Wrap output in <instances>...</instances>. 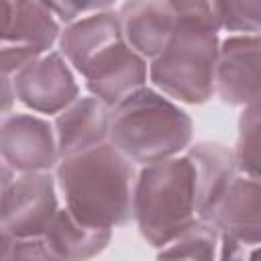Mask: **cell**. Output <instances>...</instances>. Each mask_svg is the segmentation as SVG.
I'll return each instance as SVG.
<instances>
[{"instance_id": "14", "label": "cell", "mask_w": 261, "mask_h": 261, "mask_svg": "<svg viewBox=\"0 0 261 261\" xmlns=\"http://www.w3.org/2000/svg\"><path fill=\"white\" fill-rule=\"evenodd\" d=\"M194 167L198 218L208 220L224 190L239 173L234 149L218 141H198L186 149Z\"/></svg>"}, {"instance_id": "18", "label": "cell", "mask_w": 261, "mask_h": 261, "mask_svg": "<svg viewBox=\"0 0 261 261\" xmlns=\"http://www.w3.org/2000/svg\"><path fill=\"white\" fill-rule=\"evenodd\" d=\"M173 14L175 24L204 29V31H222V16L218 0H167Z\"/></svg>"}, {"instance_id": "15", "label": "cell", "mask_w": 261, "mask_h": 261, "mask_svg": "<svg viewBox=\"0 0 261 261\" xmlns=\"http://www.w3.org/2000/svg\"><path fill=\"white\" fill-rule=\"evenodd\" d=\"M112 230L86 224L63 206L49 226L45 241L55 259H92L110 245Z\"/></svg>"}, {"instance_id": "21", "label": "cell", "mask_w": 261, "mask_h": 261, "mask_svg": "<svg viewBox=\"0 0 261 261\" xmlns=\"http://www.w3.org/2000/svg\"><path fill=\"white\" fill-rule=\"evenodd\" d=\"M49 4L55 10V14L59 16V20L63 24H67L86 14L110 10V8H114L116 0H49Z\"/></svg>"}, {"instance_id": "20", "label": "cell", "mask_w": 261, "mask_h": 261, "mask_svg": "<svg viewBox=\"0 0 261 261\" xmlns=\"http://www.w3.org/2000/svg\"><path fill=\"white\" fill-rule=\"evenodd\" d=\"M0 259H55L45 237H12L0 232Z\"/></svg>"}, {"instance_id": "22", "label": "cell", "mask_w": 261, "mask_h": 261, "mask_svg": "<svg viewBox=\"0 0 261 261\" xmlns=\"http://www.w3.org/2000/svg\"><path fill=\"white\" fill-rule=\"evenodd\" d=\"M2 98H4L2 100V116H4V114H10L12 112V104L18 102L12 75H4L2 73Z\"/></svg>"}, {"instance_id": "7", "label": "cell", "mask_w": 261, "mask_h": 261, "mask_svg": "<svg viewBox=\"0 0 261 261\" xmlns=\"http://www.w3.org/2000/svg\"><path fill=\"white\" fill-rule=\"evenodd\" d=\"M57 192L55 171L18 173L8 188L0 190V232L18 239L45 237L59 212Z\"/></svg>"}, {"instance_id": "4", "label": "cell", "mask_w": 261, "mask_h": 261, "mask_svg": "<svg viewBox=\"0 0 261 261\" xmlns=\"http://www.w3.org/2000/svg\"><path fill=\"white\" fill-rule=\"evenodd\" d=\"M196 218L194 167L186 153L139 167L133 192V222L147 245L165 247Z\"/></svg>"}, {"instance_id": "9", "label": "cell", "mask_w": 261, "mask_h": 261, "mask_svg": "<svg viewBox=\"0 0 261 261\" xmlns=\"http://www.w3.org/2000/svg\"><path fill=\"white\" fill-rule=\"evenodd\" d=\"M0 157L16 173L55 171L61 155L55 124L31 112H10L0 122Z\"/></svg>"}, {"instance_id": "11", "label": "cell", "mask_w": 261, "mask_h": 261, "mask_svg": "<svg viewBox=\"0 0 261 261\" xmlns=\"http://www.w3.org/2000/svg\"><path fill=\"white\" fill-rule=\"evenodd\" d=\"M220 234L249 249L261 243V179L237 173L208 218Z\"/></svg>"}, {"instance_id": "1", "label": "cell", "mask_w": 261, "mask_h": 261, "mask_svg": "<svg viewBox=\"0 0 261 261\" xmlns=\"http://www.w3.org/2000/svg\"><path fill=\"white\" fill-rule=\"evenodd\" d=\"M59 51L86 82V90L110 108L147 86L149 61L124 39L118 10L86 14L63 24Z\"/></svg>"}, {"instance_id": "3", "label": "cell", "mask_w": 261, "mask_h": 261, "mask_svg": "<svg viewBox=\"0 0 261 261\" xmlns=\"http://www.w3.org/2000/svg\"><path fill=\"white\" fill-rule=\"evenodd\" d=\"M194 120L175 100L143 86L112 106L110 143L135 165H149L186 153Z\"/></svg>"}, {"instance_id": "8", "label": "cell", "mask_w": 261, "mask_h": 261, "mask_svg": "<svg viewBox=\"0 0 261 261\" xmlns=\"http://www.w3.org/2000/svg\"><path fill=\"white\" fill-rule=\"evenodd\" d=\"M73 71L59 49L43 53L12 75L18 102L37 114L57 116L80 98Z\"/></svg>"}, {"instance_id": "17", "label": "cell", "mask_w": 261, "mask_h": 261, "mask_svg": "<svg viewBox=\"0 0 261 261\" xmlns=\"http://www.w3.org/2000/svg\"><path fill=\"white\" fill-rule=\"evenodd\" d=\"M232 149L239 171L261 179V100L243 108L239 116V137Z\"/></svg>"}, {"instance_id": "10", "label": "cell", "mask_w": 261, "mask_h": 261, "mask_svg": "<svg viewBox=\"0 0 261 261\" xmlns=\"http://www.w3.org/2000/svg\"><path fill=\"white\" fill-rule=\"evenodd\" d=\"M216 96L241 108L261 100V33H234L220 41Z\"/></svg>"}, {"instance_id": "2", "label": "cell", "mask_w": 261, "mask_h": 261, "mask_svg": "<svg viewBox=\"0 0 261 261\" xmlns=\"http://www.w3.org/2000/svg\"><path fill=\"white\" fill-rule=\"evenodd\" d=\"M135 163L110 141L61 157L55 167L65 208L92 226L120 228L133 222Z\"/></svg>"}, {"instance_id": "5", "label": "cell", "mask_w": 261, "mask_h": 261, "mask_svg": "<svg viewBox=\"0 0 261 261\" xmlns=\"http://www.w3.org/2000/svg\"><path fill=\"white\" fill-rule=\"evenodd\" d=\"M218 51V33L175 24L167 47L149 61V82L175 102L206 104L216 94Z\"/></svg>"}, {"instance_id": "12", "label": "cell", "mask_w": 261, "mask_h": 261, "mask_svg": "<svg viewBox=\"0 0 261 261\" xmlns=\"http://www.w3.org/2000/svg\"><path fill=\"white\" fill-rule=\"evenodd\" d=\"M112 108L96 96H84L61 110L53 124L59 145V155H75L110 141Z\"/></svg>"}, {"instance_id": "16", "label": "cell", "mask_w": 261, "mask_h": 261, "mask_svg": "<svg viewBox=\"0 0 261 261\" xmlns=\"http://www.w3.org/2000/svg\"><path fill=\"white\" fill-rule=\"evenodd\" d=\"M220 247L218 228L204 218H196L171 243L157 251V257L173 259H216Z\"/></svg>"}, {"instance_id": "6", "label": "cell", "mask_w": 261, "mask_h": 261, "mask_svg": "<svg viewBox=\"0 0 261 261\" xmlns=\"http://www.w3.org/2000/svg\"><path fill=\"white\" fill-rule=\"evenodd\" d=\"M63 22L49 0H4L2 73L14 75L20 67L51 51L59 43Z\"/></svg>"}, {"instance_id": "19", "label": "cell", "mask_w": 261, "mask_h": 261, "mask_svg": "<svg viewBox=\"0 0 261 261\" xmlns=\"http://www.w3.org/2000/svg\"><path fill=\"white\" fill-rule=\"evenodd\" d=\"M222 31L253 35L261 33V0H218Z\"/></svg>"}, {"instance_id": "13", "label": "cell", "mask_w": 261, "mask_h": 261, "mask_svg": "<svg viewBox=\"0 0 261 261\" xmlns=\"http://www.w3.org/2000/svg\"><path fill=\"white\" fill-rule=\"evenodd\" d=\"M118 16L126 43L147 61L167 47L175 31V14L167 0H124Z\"/></svg>"}]
</instances>
